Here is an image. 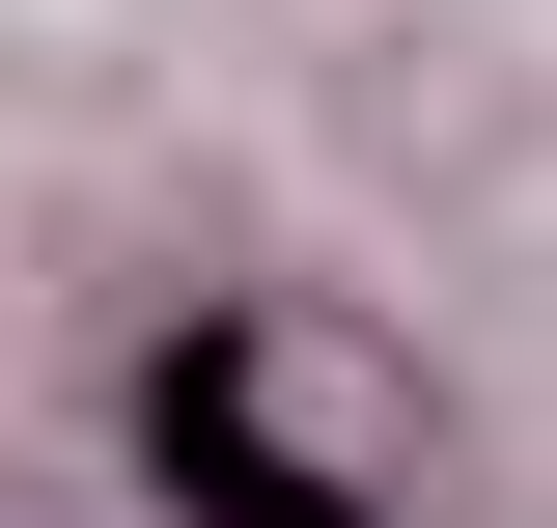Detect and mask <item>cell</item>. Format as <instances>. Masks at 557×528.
I'll return each instance as SVG.
<instances>
[{
    "label": "cell",
    "mask_w": 557,
    "mask_h": 528,
    "mask_svg": "<svg viewBox=\"0 0 557 528\" xmlns=\"http://www.w3.org/2000/svg\"><path fill=\"white\" fill-rule=\"evenodd\" d=\"M139 473H168V528H391L418 417L335 306H196V334H139Z\"/></svg>",
    "instance_id": "obj_1"
}]
</instances>
